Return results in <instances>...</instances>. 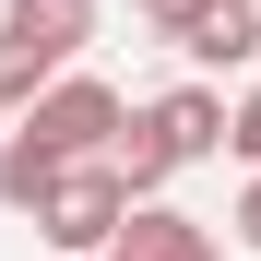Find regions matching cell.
Here are the masks:
<instances>
[{
  "instance_id": "9",
  "label": "cell",
  "mask_w": 261,
  "mask_h": 261,
  "mask_svg": "<svg viewBox=\"0 0 261 261\" xmlns=\"http://www.w3.org/2000/svg\"><path fill=\"white\" fill-rule=\"evenodd\" d=\"M202 12H214V0H143V24H154V36H190Z\"/></svg>"
},
{
  "instance_id": "7",
  "label": "cell",
  "mask_w": 261,
  "mask_h": 261,
  "mask_svg": "<svg viewBox=\"0 0 261 261\" xmlns=\"http://www.w3.org/2000/svg\"><path fill=\"white\" fill-rule=\"evenodd\" d=\"M60 166H71V154H48V143H36V130H24V119L0 130V202H12V214H36V190H48Z\"/></svg>"
},
{
  "instance_id": "3",
  "label": "cell",
  "mask_w": 261,
  "mask_h": 261,
  "mask_svg": "<svg viewBox=\"0 0 261 261\" xmlns=\"http://www.w3.org/2000/svg\"><path fill=\"white\" fill-rule=\"evenodd\" d=\"M119 119H130V107L107 95L95 71H71V83H36V95H24V130H36L48 154H107V130H119Z\"/></svg>"
},
{
  "instance_id": "10",
  "label": "cell",
  "mask_w": 261,
  "mask_h": 261,
  "mask_svg": "<svg viewBox=\"0 0 261 261\" xmlns=\"http://www.w3.org/2000/svg\"><path fill=\"white\" fill-rule=\"evenodd\" d=\"M238 238L261 249V166H249V190H238Z\"/></svg>"
},
{
  "instance_id": "1",
  "label": "cell",
  "mask_w": 261,
  "mask_h": 261,
  "mask_svg": "<svg viewBox=\"0 0 261 261\" xmlns=\"http://www.w3.org/2000/svg\"><path fill=\"white\" fill-rule=\"evenodd\" d=\"M83 36H95V0H0V107H24Z\"/></svg>"
},
{
  "instance_id": "12",
  "label": "cell",
  "mask_w": 261,
  "mask_h": 261,
  "mask_svg": "<svg viewBox=\"0 0 261 261\" xmlns=\"http://www.w3.org/2000/svg\"><path fill=\"white\" fill-rule=\"evenodd\" d=\"M0 119H12V107H0Z\"/></svg>"
},
{
  "instance_id": "5",
  "label": "cell",
  "mask_w": 261,
  "mask_h": 261,
  "mask_svg": "<svg viewBox=\"0 0 261 261\" xmlns=\"http://www.w3.org/2000/svg\"><path fill=\"white\" fill-rule=\"evenodd\" d=\"M143 130H154L178 166H202V154H226V95H214V83H178V95L143 107Z\"/></svg>"
},
{
  "instance_id": "11",
  "label": "cell",
  "mask_w": 261,
  "mask_h": 261,
  "mask_svg": "<svg viewBox=\"0 0 261 261\" xmlns=\"http://www.w3.org/2000/svg\"><path fill=\"white\" fill-rule=\"evenodd\" d=\"M83 261H119V249H83Z\"/></svg>"
},
{
  "instance_id": "2",
  "label": "cell",
  "mask_w": 261,
  "mask_h": 261,
  "mask_svg": "<svg viewBox=\"0 0 261 261\" xmlns=\"http://www.w3.org/2000/svg\"><path fill=\"white\" fill-rule=\"evenodd\" d=\"M119 214H130V190H119V166H107V154H71L60 178L36 190V238L83 261V249H107V238H119Z\"/></svg>"
},
{
  "instance_id": "8",
  "label": "cell",
  "mask_w": 261,
  "mask_h": 261,
  "mask_svg": "<svg viewBox=\"0 0 261 261\" xmlns=\"http://www.w3.org/2000/svg\"><path fill=\"white\" fill-rule=\"evenodd\" d=\"M226 143H238V154H249V166H261V83H249V95H238V107H226Z\"/></svg>"
},
{
  "instance_id": "4",
  "label": "cell",
  "mask_w": 261,
  "mask_h": 261,
  "mask_svg": "<svg viewBox=\"0 0 261 261\" xmlns=\"http://www.w3.org/2000/svg\"><path fill=\"white\" fill-rule=\"evenodd\" d=\"M107 249H119V261H226V249H214V226H190V214H178V202H154V190L119 214V238H107Z\"/></svg>"
},
{
  "instance_id": "6",
  "label": "cell",
  "mask_w": 261,
  "mask_h": 261,
  "mask_svg": "<svg viewBox=\"0 0 261 261\" xmlns=\"http://www.w3.org/2000/svg\"><path fill=\"white\" fill-rule=\"evenodd\" d=\"M178 48H190L202 71H249V60H261V0H214V12L178 36Z\"/></svg>"
}]
</instances>
